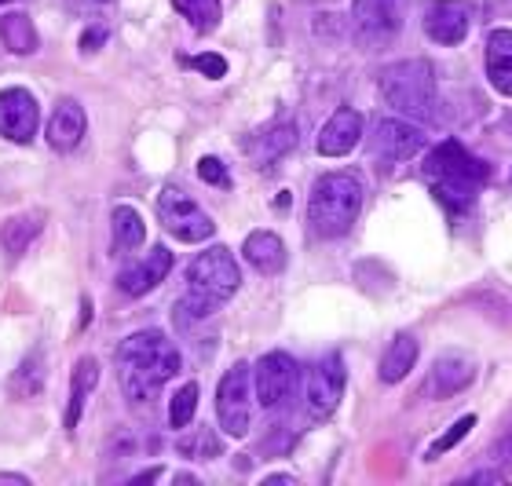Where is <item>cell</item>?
Here are the masks:
<instances>
[{"label": "cell", "instance_id": "6da1fadb", "mask_svg": "<svg viewBox=\"0 0 512 486\" xmlns=\"http://www.w3.org/2000/svg\"><path fill=\"white\" fill-rule=\"evenodd\" d=\"M180 373V351L161 329H143L121 340L118 381L132 402H147Z\"/></svg>", "mask_w": 512, "mask_h": 486}, {"label": "cell", "instance_id": "7a4b0ae2", "mask_svg": "<svg viewBox=\"0 0 512 486\" xmlns=\"http://www.w3.org/2000/svg\"><path fill=\"white\" fill-rule=\"evenodd\" d=\"M487 176H491L487 161L472 158L461 143H439L425 158V180L432 183V194H436L450 212L472 209V201L483 191Z\"/></svg>", "mask_w": 512, "mask_h": 486}, {"label": "cell", "instance_id": "3957f363", "mask_svg": "<svg viewBox=\"0 0 512 486\" xmlns=\"http://www.w3.org/2000/svg\"><path fill=\"white\" fill-rule=\"evenodd\" d=\"M242 286V271H238L235 256L227 253L224 245H216L209 253H202L187 271V293L180 300V318H209L231 300Z\"/></svg>", "mask_w": 512, "mask_h": 486}, {"label": "cell", "instance_id": "277c9868", "mask_svg": "<svg viewBox=\"0 0 512 486\" xmlns=\"http://www.w3.org/2000/svg\"><path fill=\"white\" fill-rule=\"evenodd\" d=\"M359 209H363V183L348 172H330L311 191L308 223L319 238H341L352 231Z\"/></svg>", "mask_w": 512, "mask_h": 486}, {"label": "cell", "instance_id": "5b68a950", "mask_svg": "<svg viewBox=\"0 0 512 486\" xmlns=\"http://www.w3.org/2000/svg\"><path fill=\"white\" fill-rule=\"evenodd\" d=\"M381 96L399 117L428 121V117H432V106H436L432 66L421 63V59H406V63L388 66L381 74Z\"/></svg>", "mask_w": 512, "mask_h": 486}, {"label": "cell", "instance_id": "8992f818", "mask_svg": "<svg viewBox=\"0 0 512 486\" xmlns=\"http://www.w3.org/2000/svg\"><path fill=\"white\" fill-rule=\"evenodd\" d=\"M253 370L246 362H235L231 370L224 373V381L216 388V417H220V428L227 435H242L249 432L253 424Z\"/></svg>", "mask_w": 512, "mask_h": 486}, {"label": "cell", "instance_id": "52a82bcc", "mask_svg": "<svg viewBox=\"0 0 512 486\" xmlns=\"http://www.w3.org/2000/svg\"><path fill=\"white\" fill-rule=\"evenodd\" d=\"M158 220H161V227H165L172 238H180V242H205V238H213V231H216L213 216H209L194 198H187L180 187H165V191L158 194Z\"/></svg>", "mask_w": 512, "mask_h": 486}, {"label": "cell", "instance_id": "ba28073f", "mask_svg": "<svg viewBox=\"0 0 512 486\" xmlns=\"http://www.w3.org/2000/svg\"><path fill=\"white\" fill-rule=\"evenodd\" d=\"M297 381H300V370L297 362L282 355V351H271L264 359L253 366V388H256V399L260 406L267 410H282L293 395H297Z\"/></svg>", "mask_w": 512, "mask_h": 486}, {"label": "cell", "instance_id": "9c48e42d", "mask_svg": "<svg viewBox=\"0 0 512 486\" xmlns=\"http://www.w3.org/2000/svg\"><path fill=\"white\" fill-rule=\"evenodd\" d=\"M344 395V362L341 355H326L308 370L304 384V410L311 421H326Z\"/></svg>", "mask_w": 512, "mask_h": 486}, {"label": "cell", "instance_id": "30bf717a", "mask_svg": "<svg viewBox=\"0 0 512 486\" xmlns=\"http://www.w3.org/2000/svg\"><path fill=\"white\" fill-rule=\"evenodd\" d=\"M370 147L381 161H410L425 147V132L403 117H384V121H377Z\"/></svg>", "mask_w": 512, "mask_h": 486}, {"label": "cell", "instance_id": "8fae6325", "mask_svg": "<svg viewBox=\"0 0 512 486\" xmlns=\"http://www.w3.org/2000/svg\"><path fill=\"white\" fill-rule=\"evenodd\" d=\"M37 121H41V110H37V99L26 88H4L0 92V136L11 139V143H30L37 136Z\"/></svg>", "mask_w": 512, "mask_h": 486}, {"label": "cell", "instance_id": "7c38bea8", "mask_svg": "<svg viewBox=\"0 0 512 486\" xmlns=\"http://www.w3.org/2000/svg\"><path fill=\"white\" fill-rule=\"evenodd\" d=\"M352 19L366 41H388L403 30L406 0H355Z\"/></svg>", "mask_w": 512, "mask_h": 486}, {"label": "cell", "instance_id": "4fadbf2b", "mask_svg": "<svg viewBox=\"0 0 512 486\" xmlns=\"http://www.w3.org/2000/svg\"><path fill=\"white\" fill-rule=\"evenodd\" d=\"M172 271V253L169 249H161V245H154L139 264L125 267L118 275V289L125 296H143L150 293L154 286H161L165 282V275Z\"/></svg>", "mask_w": 512, "mask_h": 486}, {"label": "cell", "instance_id": "5bb4252c", "mask_svg": "<svg viewBox=\"0 0 512 486\" xmlns=\"http://www.w3.org/2000/svg\"><path fill=\"white\" fill-rule=\"evenodd\" d=\"M425 33L436 44H461L465 33H469V8L458 4V0H439L432 4L425 15Z\"/></svg>", "mask_w": 512, "mask_h": 486}, {"label": "cell", "instance_id": "9a60e30c", "mask_svg": "<svg viewBox=\"0 0 512 486\" xmlns=\"http://www.w3.org/2000/svg\"><path fill=\"white\" fill-rule=\"evenodd\" d=\"M359 136H363V117L359 110H337V114L326 121V128L319 132V154L326 158H344L348 150L359 147Z\"/></svg>", "mask_w": 512, "mask_h": 486}, {"label": "cell", "instance_id": "2e32d148", "mask_svg": "<svg viewBox=\"0 0 512 486\" xmlns=\"http://www.w3.org/2000/svg\"><path fill=\"white\" fill-rule=\"evenodd\" d=\"M85 110L77 99H63V103L55 106L52 121H48V147L59 150V154H70V150L81 143L85 136Z\"/></svg>", "mask_w": 512, "mask_h": 486}, {"label": "cell", "instance_id": "e0dca14e", "mask_svg": "<svg viewBox=\"0 0 512 486\" xmlns=\"http://www.w3.org/2000/svg\"><path fill=\"white\" fill-rule=\"evenodd\" d=\"M293 143H297V128L282 121V125H271V128H264V132H256L246 143V154L260 169H267V165H275L286 150H293Z\"/></svg>", "mask_w": 512, "mask_h": 486}, {"label": "cell", "instance_id": "ac0fdd59", "mask_svg": "<svg viewBox=\"0 0 512 486\" xmlns=\"http://www.w3.org/2000/svg\"><path fill=\"white\" fill-rule=\"evenodd\" d=\"M487 77L494 92L512 96V30H494L487 37Z\"/></svg>", "mask_w": 512, "mask_h": 486}, {"label": "cell", "instance_id": "d6986e66", "mask_svg": "<svg viewBox=\"0 0 512 486\" xmlns=\"http://www.w3.org/2000/svg\"><path fill=\"white\" fill-rule=\"evenodd\" d=\"M242 253H246V260L260 275H278V271L286 267V245L278 242V234H271V231L249 234L246 245H242Z\"/></svg>", "mask_w": 512, "mask_h": 486}, {"label": "cell", "instance_id": "ffe728a7", "mask_svg": "<svg viewBox=\"0 0 512 486\" xmlns=\"http://www.w3.org/2000/svg\"><path fill=\"white\" fill-rule=\"evenodd\" d=\"M96 384H99V362L92 359V355H85V359L74 366V377H70V406H66V417H63L70 432H74L77 421H81L85 402H88V395L96 391Z\"/></svg>", "mask_w": 512, "mask_h": 486}, {"label": "cell", "instance_id": "44dd1931", "mask_svg": "<svg viewBox=\"0 0 512 486\" xmlns=\"http://www.w3.org/2000/svg\"><path fill=\"white\" fill-rule=\"evenodd\" d=\"M472 377H476V366H472L469 355H443L432 366V391L436 395H454V391L469 388Z\"/></svg>", "mask_w": 512, "mask_h": 486}, {"label": "cell", "instance_id": "7402d4cb", "mask_svg": "<svg viewBox=\"0 0 512 486\" xmlns=\"http://www.w3.org/2000/svg\"><path fill=\"white\" fill-rule=\"evenodd\" d=\"M44 227V212H19V216H11L4 223V231H0V242L8 249V256H22L30 249V242L41 234Z\"/></svg>", "mask_w": 512, "mask_h": 486}, {"label": "cell", "instance_id": "603a6c76", "mask_svg": "<svg viewBox=\"0 0 512 486\" xmlns=\"http://www.w3.org/2000/svg\"><path fill=\"white\" fill-rule=\"evenodd\" d=\"M110 227H114V249L118 253H132L147 242V223L132 205H118L114 216H110Z\"/></svg>", "mask_w": 512, "mask_h": 486}, {"label": "cell", "instance_id": "cb8c5ba5", "mask_svg": "<svg viewBox=\"0 0 512 486\" xmlns=\"http://www.w3.org/2000/svg\"><path fill=\"white\" fill-rule=\"evenodd\" d=\"M414 362H417V340L410 337V333H399V337L388 344V351H384L381 381H388V384L403 381L406 373L414 370Z\"/></svg>", "mask_w": 512, "mask_h": 486}, {"label": "cell", "instance_id": "d4e9b609", "mask_svg": "<svg viewBox=\"0 0 512 486\" xmlns=\"http://www.w3.org/2000/svg\"><path fill=\"white\" fill-rule=\"evenodd\" d=\"M0 37L8 44V52L15 55L37 52V30H33L30 15H4L0 19Z\"/></svg>", "mask_w": 512, "mask_h": 486}, {"label": "cell", "instance_id": "484cf974", "mask_svg": "<svg viewBox=\"0 0 512 486\" xmlns=\"http://www.w3.org/2000/svg\"><path fill=\"white\" fill-rule=\"evenodd\" d=\"M176 11H180L183 19L191 22L194 33H213L220 26V0H172Z\"/></svg>", "mask_w": 512, "mask_h": 486}, {"label": "cell", "instance_id": "4316f807", "mask_svg": "<svg viewBox=\"0 0 512 486\" xmlns=\"http://www.w3.org/2000/svg\"><path fill=\"white\" fill-rule=\"evenodd\" d=\"M41 388H44V359L41 355H30V359L19 366V373L11 377V391H15L19 399H33Z\"/></svg>", "mask_w": 512, "mask_h": 486}, {"label": "cell", "instance_id": "83f0119b", "mask_svg": "<svg viewBox=\"0 0 512 486\" xmlns=\"http://www.w3.org/2000/svg\"><path fill=\"white\" fill-rule=\"evenodd\" d=\"M194 410H198V384H183L176 395H172V406H169V424L172 428H187L194 421Z\"/></svg>", "mask_w": 512, "mask_h": 486}, {"label": "cell", "instance_id": "f1b7e54d", "mask_svg": "<svg viewBox=\"0 0 512 486\" xmlns=\"http://www.w3.org/2000/svg\"><path fill=\"white\" fill-rule=\"evenodd\" d=\"M183 66H191V70H198V74H205V77H213V81L227 74V59H224V55H213V52L191 55V59H183Z\"/></svg>", "mask_w": 512, "mask_h": 486}, {"label": "cell", "instance_id": "f546056e", "mask_svg": "<svg viewBox=\"0 0 512 486\" xmlns=\"http://www.w3.org/2000/svg\"><path fill=\"white\" fill-rule=\"evenodd\" d=\"M472 424H476V417H461V421H458V424H454V428H450V432H447V435H439L436 443H432V450H428V454H432V457H439V454H447L450 446H458V443H461V439H465V435H469V432H472Z\"/></svg>", "mask_w": 512, "mask_h": 486}, {"label": "cell", "instance_id": "4dcf8cb0", "mask_svg": "<svg viewBox=\"0 0 512 486\" xmlns=\"http://www.w3.org/2000/svg\"><path fill=\"white\" fill-rule=\"evenodd\" d=\"M198 176L205 183H213V187H231V176H227L224 161L220 158H202L198 161Z\"/></svg>", "mask_w": 512, "mask_h": 486}, {"label": "cell", "instance_id": "1f68e13d", "mask_svg": "<svg viewBox=\"0 0 512 486\" xmlns=\"http://www.w3.org/2000/svg\"><path fill=\"white\" fill-rule=\"evenodd\" d=\"M66 4H70V8H74L77 15H99V11L110 8L114 0H66Z\"/></svg>", "mask_w": 512, "mask_h": 486}, {"label": "cell", "instance_id": "d6a6232c", "mask_svg": "<svg viewBox=\"0 0 512 486\" xmlns=\"http://www.w3.org/2000/svg\"><path fill=\"white\" fill-rule=\"evenodd\" d=\"M494 461H498V465H512V432L509 435H505V439H502V443H498V446H494Z\"/></svg>", "mask_w": 512, "mask_h": 486}, {"label": "cell", "instance_id": "836d02e7", "mask_svg": "<svg viewBox=\"0 0 512 486\" xmlns=\"http://www.w3.org/2000/svg\"><path fill=\"white\" fill-rule=\"evenodd\" d=\"M103 41H107V30H88L85 37H81V48H85V52H96Z\"/></svg>", "mask_w": 512, "mask_h": 486}, {"label": "cell", "instance_id": "e575fe53", "mask_svg": "<svg viewBox=\"0 0 512 486\" xmlns=\"http://www.w3.org/2000/svg\"><path fill=\"white\" fill-rule=\"evenodd\" d=\"M0 4H8V0H0Z\"/></svg>", "mask_w": 512, "mask_h": 486}]
</instances>
